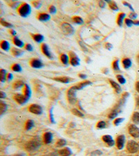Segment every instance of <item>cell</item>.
<instances>
[{"instance_id": "obj_1", "label": "cell", "mask_w": 139, "mask_h": 156, "mask_svg": "<svg viewBox=\"0 0 139 156\" xmlns=\"http://www.w3.org/2000/svg\"><path fill=\"white\" fill-rule=\"evenodd\" d=\"M41 143L40 139H34L26 144V149L29 151H36L40 148Z\"/></svg>"}, {"instance_id": "obj_2", "label": "cell", "mask_w": 139, "mask_h": 156, "mask_svg": "<svg viewBox=\"0 0 139 156\" xmlns=\"http://www.w3.org/2000/svg\"><path fill=\"white\" fill-rule=\"evenodd\" d=\"M78 90L77 86H73L70 88V90L68 91V99L70 104H74L77 101V96L76 93Z\"/></svg>"}, {"instance_id": "obj_3", "label": "cell", "mask_w": 139, "mask_h": 156, "mask_svg": "<svg viewBox=\"0 0 139 156\" xmlns=\"http://www.w3.org/2000/svg\"><path fill=\"white\" fill-rule=\"evenodd\" d=\"M20 16L23 17H27V16H29L30 13H31V6H30L29 4H23L20 6V8L18 10Z\"/></svg>"}, {"instance_id": "obj_4", "label": "cell", "mask_w": 139, "mask_h": 156, "mask_svg": "<svg viewBox=\"0 0 139 156\" xmlns=\"http://www.w3.org/2000/svg\"><path fill=\"white\" fill-rule=\"evenodd\" d=\"M62 32L65 36H70L75 34V29L73 28L72 25L68 23H63L61 25Z\"/></svg>"}, {"instance_id": "obj_5", "label": "cell", "mask_w": 139, "mask_h": 156, "mask_svg": "<svg viewBox=\"0 0 139 156\" xmlns=\"http://www.w3.org/2000/svg\"><path fill=\"white\" fill-rule=\"evenodd\" d=\"M127 150L129 153H135L139 150V145L135 141H129L127 144Z\"/></svg>"}, {"instance_id": "obj_6", "label": "cell", "mask_w": 139, "mask_h": 156, "mask_svg": "<svg viewBox=\"0 0 139 156\" xmlns=\"http://www.w3.org/2000/svg\"><path fill=\"white\" fill-rule=\"evenodd\" d=\"M70 63L72 66L76 67L80 65V59L79 57L77 56V54L74 52H70Z\"/></svg>"}, {"instance_id": "obj_7", "label": "cell", "mask_w": 139, "mask_h": 156, "mask_svg": "<svg viewBox=\"0 0 139 156\" xmlns=\"http://www.w3.org/2000/svg\"><path fill=\"white\" fill-rule=\"evenodd\" d=\"M29 111L36 115H41L42 113V108L39 105L33 104L30 105Z\"/></svg>"}, {"instance_id": "obj_8", "label": "cell", "mask_w": 139, "mask_h": 156, "mask_svg": "<svg viewBox=\"0 0 139 156\" xmlns=\"http://www.w3.org/2000/svg\"><path fill=\"white\" fill-rule=\"evenodd\" d=\"M129 133L134 137H139V128L137 126H136L135 125L132 124L130 126V127H129Z\"/></svg>"}, {"instance_id": "obj_9", "label": "cell", "mask_w": 139, "mask_h": 156, "mask_svg": "<svg viewBox=\"0 0 139 156\" xmlns=\"http://www.w3.org/2000/svg\"><path fill=\"white\" fill-rule=\"evenodd\" d=\"M125 135H119L117 137V140H116V146L118 149H123L124 147V145H125Z\"/></svg>"}, {"instance_id": "obj_10", "label": "cell", "mask_w": 139, "mask_h": 156, "mask_svg": "<svg viewBox=\"0 0 139 156\" xmlns=\"http://www.w3.org/2000/svg\"><path fill=\"white\" fill-rule=\"evenodd\" d=\"M15 99H16V101L17 103H19L21 105H23L24 104H26L27 102V101L29 100L27 99V98L25 97V95L23 94H17L15 95Z\"/></svg>"}, {"instance_id": "obj_11", "label": "cell", "mask_w": 139, "mask_h": 156, "mask_svg": "<svg viewBox=\"0 0 139 156\" xmlns=\"http://www.w3.org/2000/svg\"><path fill=\"white\" fill-rule=\"evenodd\" d=\"M42 52H43V54L45 55V56L48 58H49V59L54 58V56H53V55L52 54L51 51H50L49 47H48L46 44H43L42 45Z\"/></svg>"}, {"instance_id": "obj_12", "label": "cell", "mask_w": 139, "mask_h": 156, "mask_svg": "<svg viewBox=\"0 0 139 156\" xmlns=\"http://www.w3.org/2000/svg\"><path fill=\"white\" fill-rule=\"evenodd\" d=\"M31 65L32 67H34L35 69H40L42 68L44 66L43 63H42L41 60L38 59H34L31 61Z\"/></svg>"}, {"instance_id": "obj_13", "label": "cell", "mask_w": 139, "mask_h": 156, "mask_svg": "<svg viewBox=\"0 0 139 156\" xmlns=\"http://www.w3.org/2000/svg\"><path fill=\"white\" fill-rule=\"evenodd\" d=\"M102 140L104 142L109 146V147H113V145L115 144V142L114 140H113V137L111 136V135H104L102 137Z\"/></svg>"}, {"instance_id": "obj_14", "label": "cell", "mask_w": 139, "mask_h": 156, "mask_svg": "<svg viewBox=\"0 0 139 156\" xmlns=\"http://www.w3.org/2000/svg\"><path fill=\"white\" fill-rule=\"evenodd\" d=\"M53 140V135L52 133L47 132L45 133L44 135V142L45 144H50L52 142Z\"/></svg>"}, {"instance_id": "obj_15", "label": "cell", "mask_w": 139, "mask_h": 156, "mask_svg": "<svg viewBox=\"0 0 139 156\" xmlns=\"http://www.w3.org/2000/svg\"><path fill=\"white\" fill-rule=\"evenodd\" d=\"M109 82H110V83L111 85V86H112L115 89L116 92H117V93H120V92H121V87H120V85L119 84H118L116 82H115L114 80H109Z\"/></svg>"}, {"instance_id": "obj_16", "label": "cell", "mask_w": 139, "mask_h": 156, "mask_svg": "<svg viewBox=\"0 0 139 156\" xmlns=\"http://www.w3.org/2000/svg\"><path fill=\"white\" fill-rule=\"evenodd\" d=\"M59 154L62 156H70L72 154V151L69 148H65L59 151Z\"/></svg>"}, {"instance_id": "obj_17", "label": "cell", "mask_w": 139, "mask_h": 156, "mask_svg": "<svg viewBox=\"0 0 139 156\" xmlns=\"http://www.w3.org/2000/svg\"><path fill=\"white\" fill-rule=\"evenodd\" d=\"M120 112V107H118V106L117 108H115V109L113 110V111L110 113V115H108V118H109V119H114L115 117H116L118 116V112Z\"/></svg>"}, {"instance_id": "obj_18", "label": "cell", "mask_w": 139, "mask_h": 156, "mask_svg": "<svg viewBox=\"0 0 139 156\" xmlns=\"http://www.w3.org/2000/svg\"><path fill=\"white\" fill-rule=\"evenodd\" d=\"M38 20L42 22H47L50 20V16L47 13H41L39 15Z\"/></svg>"}, {"instance_id": "obj_19", "label": "cell", "mask_w": 139, "mask_h": 156, "mask_svg": "<svg viewBox=\"0 0 139 156\" xmlns=\"http://www.w3.org/2000/svg\"><path fill=\"white\" fill-rule=\"evenodd\" d=\"M54 80H57V81H59L60 83H68L70 82V79L68 77H57L54 78Z\"/></svg>"}, {"instance_id": "obj_20", "label": "cell", "mask_w": 139, "mask_h": 156, "mask_svg": "<svg viewBox=\"0 0 139 156\" xmlns=\"http://www.w3.org/2000/svg\"><path fill=\"white\" fill-rule=\"evenodd\" d=\"M126 16L125 13H122L119 14V16L118 17V20H117V23L118 24V26L119 27H122L123 26V20L125 19V17Z\"/></svg>"}, {"instance_id": "obj_21", "label": "cell", "mask_w": 139, "mask_h": 156, "mask_svg": "<svg viewBox=\"0 0 139 156\" xmlns=\"http://www.w3.org/2000/svg\"><path fill=\"white\" fill-rule=\"evenodd\" d=\"M91 84H92L91 82L88 81V80H86V81L81 83H79L78 85H76V86H77L78 90H80L83 89V87H86V86H88V85H91Z\"/></svg>"}, {"instance_id": "obj_22", "label": "cell", "mask_w": 139, "mask_h": 156, "mask_svg": "<svg viewBox=\"0 0 139 156\" xmlns=\"http://www.w3.org/2000/svg\"><path fill=\"white\" fill-rule=\"evenodd\" d=\"M123 64L124 67H125V69H128L131 66L132 62H131V60L130 59L125 58L123 60Z\"/></svg>"}, {"instance_id": "obj_23", "label": "cell", "mask_w": 139, "mask_h": 156, "mask_svg": "<svg viewBox=\"0 0 139 156\" xmlns=\"http://www.w3.org/2000/svg\"><path fill=\"white\" fill-rule=\"evenodd\" d=\"M24 95H25V97H26L28 99H29V98L31 97V89H30V87H29V85H27V84H25Z\"/></svg>"}, {"instance_id": "obj_24", "label": "cell", "mask_w": 139, "mask_h": 156, "mask_svg": "<svg viewBox=\"0 0 139 156\" xmlns=\"http://www.w3.org/2000/svg\"><path fill=\"white\" fill-rule=\"evenodd\" d=\"M13 42H14V44L16 45L17 47H24V42L22 41L21 40H20L18 37H15L14 39H13Z\"/></svg>"}, {"instance_id": "obj_25", "label": "cell", "mask_w": 139, "mask_h": 156, "mask_svg": "<svg viewBox=\"0 0 139 156\" xmlns=\"http://www.w3.org/2000/svg\"><path fill=\"white\" fill-rule=\"evenodd\" d=\"M1 47L2 49L4 50V51H9L10 49V44L9 42L7 41H2L1 43Z\"/></svg>"}, {"instance_id": "obj_26", "label": "cell", "mask_w": 139, "mask_h": 156, "mask_svg": "<svg viewBox=\"0 0 139 156\" xmlns=\"http://www.w3.org/2000/svg\"><path fill=\"white\" fill-rule=\"evenodd\" d=\"M0 74H1V82L2 83H4L6 80V75H7V72L5 69H2L1 71H0Z\"/></svg>"}, {"instance_id": "obj_27", "label": "cell", "mask_w": 139, "mask_h": 156, "mask_svg": "<svg viewBox=\"0 0 139 156\" xmlns=\"http://www.w3.org/2000/svg\"><path fill=\"white\" fill-rule=\"evenodd\" d=\"M7 110V105L6 104H4V102L1 101V104H0V111H1V112H0V115H3L4 113L6 112Z\"/></svg>"}, {"instance_id": "obj_28", "label": "cell", "mask_w": 139, "mask_h": 156, "mask_svg": "<svg viewBox=\"0 0 139 156\" xmlns=\"http://www.w3.org/2000/svg\"><path fill=\"white\" fill-rule=\"evenodd\" d=\"M34 39L37 42H41L44 40V36L41 34H36L34 36Z\"/></svg>"}, {"instance_id": "obj_29", "label": "cell", "mask_w": 139, "mask_h": 156, "mask_svg": "<svg viewBox=\"0 0 139 156\" xmlns=\"http://www.w3.org/2000/svg\"><path fill=\"white\" fill-rule=\"evenodd\" d=\"M60 60L64 65H68L69 62V57L66 54H62L60 56Z\"/></svg>"}, {"instance_id": "obj_30", "label": "cell", "mask_w": 139, "mask_h": 156, "mask_svg": "<svg viewBox=\"0 0 139 156\" xmlns=\"http://www.w3.org/2000/svg\"><path fill=\"white\" fill-rule=\"evenodd\" d=\"M12 53L15 56H17V57L20 56L21 55L23 54V52H22L21 50H20L18 49H16V48H13L12 49Z\"/></svg>"}, {"instance_id": "obj_31", "label": "cell", "mask_w": 139, "mask_h": 156, "mask_svg": "<svg viewBox=\"0 0 139 156\" xmlns=\"http://www.w3.org/2000/svg\"><path fill=\"white\" fill-rule=\"evenodd\" d=\"M132 121L136 124H139V112H136L133 114Z\"/></svg>"}, {"instance_id": "obj_32", "label": "cell", "mask_w": 139, "mask_h": 156, "mask_svg": "<svg viewBox=\"0 0 139 156\" xmlns=\"http://www.w3.org/2000/svg\"><path fill=\"white\" fill-rule=\"evenodd\" d=\"M66 141L64 139H60L57 141V144H56V147H63L66 144Z\"/></svg>"}, {"instance_id": "obj_33", "label": "cell", "mask_w": 139, "mask_h": 156, "mask_svg": "<svg viewBox=\"0 0 139 156\" xmlns=\"http://www.w3.org/2000/svg\"><path fill=\"white\" fill-rule=\"evenodd\" d=\"M34 126V121H32L31 119L28 120L26 123V130H31Z\"/></svg>"}, {"instance_id": "obj_34", "label": "cell", "mask_w": 139, "mask_h": 156, "mask_svg": "<svg viewBox=\"0 0 139 156\" xmlns=\"http://www.w3.org/2000/svg\"><path fill=\"white\" fill-rule=\"evenodd\" d=\"M24 85V83L23 81H22V80H18V81L15 83L13 87L15 88V89H20V88L23 87Z\"/></svg>"}, {"instance_id": "obj_35", "label": "cell", "mask_w": 139, "mask_h": 156, "mask_svg": "<svg viewBox=\"0 0 139 156\" xmlns=\"http://www.w3.org/2000/svg\"><path fill=\"white\" fill-rule=\"evenodd\" d=\"M73 21H74L75 23L77 24H82L83 23V20L82 17L77 16L73 17Z\"/></svg>"}, {"instance_id": "obj_36", "label": "cell", "mask_w": 139, "mask_h": 156, "mask_svg": "<svg viewBox=\"0 0 139 156\" xmlns=\"http://www.w3.org/2000/svg\"><path fill=\"white\" fill-rule=\"evenodd\" d=\"M72 112L75 115H76V116H78V117H83V116H84L83 113L81 112L80 110H77V109H73L72 110Z\"/></svg>"}, {"instance_id": "obj_37", "label": "cell", "mask_w": 139, "mask_h": 156, "mask_svg": "<svg viewBox=\"0 0 139 156\" xmlns=\"http://www.w3.org/2000/svg\"><path fill=\"white\" fill-rule=\"evenodd\" d=\"M109 6H110V8L113 10V11H118V10H119V9H118V5L116 4V3H115V2H114L111 1V2L109 4Z\"/></svg>"}, {"instance_id": "obj_38", "label": "cell", "mask_w": 139, "mask_h": 156, "mask_svg": "<svg viewBox=\"0 0 139 156\" xmlns=\"http://www.w3.org/2000/svg\"><path fill=\"white\" fill-rule=\"evenodd\" d=\"M12 69L14 72H22V70L21 66H20L19 64H15L13 66Z\"/></svg>"}, {"instance_id": "obj_39", "label": "cell", "mask_w": 139, "mask_h": 156, "mask_svg": "<svg viewBox=\"0 0 139 156\" xmlns=\"http://www.w3.org/2000/svg\"><path fill=\"white\" fill-rule=\"evenodd\" d=\"M117 79L118 80V81H119V83L120 84H125L126 83V79L124 78V76H123V75H118L117 76Z\"/></svg>"}, {"instance_id": "obj_40", "label": "cell", "mask_w": 139, "mask_h": 156, "mask_svg": "<svg viewBox=\"0 0 139 156\" xmlns=\"http://www.w3.org/2000/svg\"><path fill=\"white\" fill-rule=\"evenodd\" d=\"M1 24L3 25L4 27H8V28H12L13 27V25L9 23L8 22H6L4 21L3 19H1Z\"/></svg>"}, {"instance_id": "obj_41", "label": "cell", "mask_w": 139, "mask_h": 156, "mask_svg": "<svg viewBox=\"0 0 139 156\" xmlns=\"http://www.w3.org/2000/svg\"><path fill=\"white\" fill-rule=\"evenodd\" d=\"M113 69L116 70V71H118L120 70V67H119V62H118V60H115L113 63Z\"/></svg>"}, {"instance_id": "obj_42", "label": "cell", "mask_w": 139, "mask_h": 156, "mask_svg": "<svg viewBox=\"0 0 139 156\" xmlns=\"http://www.w3.org/2000/svg\"><path fill=\"white\" fill-rule=\"evenodd\" d=\"M97 127L98 128H100V129H103V128H104L106 127V123L104 122H103V121H101V122L97 123Z\"/></svg>"}, {"instance_id": "obj_43", "label": "cell", "mask_w": 139, "mask_h": 156, "mask_svg": "<svg viewBox=\"0 0 139 156\" xmlns=\"http://www.w3.org/2000/svg\"><path fill=\"white\" fill-rule=\"evenodd\" d=\"M124 121L123 118H117L115 121H114V124L115 126H118L120 125L121 123H122Z\"/></svg>"}, {"instance_id": "obj_44", "label": "cell", "mask_w": 139, "mask_h": 156, "mask_svg": "<svg viewBox=\"0 0 139 156\" xmlns=\"http://www.w3.org/2000/svg\"><path fill=\"white\" fill-rule=\"evenodd\" d=\"M125 24L128 27H131L134 24V22L130 19H126L125 20Z\"/></svg>"}, {"instance_id": "obj_45", "label": "cell", "mask_w": 139, "mask_h": 156, "mask_svg": "<svg viewBox=\"0 0 139 156\" xmlns=\"http://www.w3.org/2000/svg\"><path fill=\"white\" fill-rule=\"evenodd\" d=\"M33 4H34V6L35 8L36 9H39L40 6H41V2H38V1H36V2H33Z\"/></svg>"}, {"instance_id": "obj_46", "label": "cell", "mask_w": 139, "mask_h": 156, "mask_svg": "<svg viewBox=\"0 0 139 156\" xmlns=\"http://www.w3.org/2000/svg\"><path fill=\"white\" fill-rule=\"evenodd\" d=\"M49 11L50 13L54 14V13H56V12H57V9H56V7L54 6H51L49 7Z\"/></svg>"}, {"instance_id": "obj_47", "label": "cell", "mask_w": 139, "mask_h": 156, "mask_svg": "<svg viewBox=\"0 0 139 156\" xmlns=\"http://www.w3.org/2000/svg\"><path fill=\"white\" fill-rule=\"evenodd\" d=\"M129 17H130V20H134L136 18V17H137V14L135 13V12H132L130 14Z\"/></svg>"}, {"instance_id": "obj_48", "label": "cell", "mask_w": 139, "mask_h": 156, "mask_svg": "<svg viewBox=\"0 0 139 156\" xmlns=\"http://www.w3.org/2000/svg\"><path fill=\"white\" fill-rule=\"evenodd\" d=\"M79 44H80L81 47H82L83 51H84L85 52H88V48L86 47V45L83 44L82 42H79Z\"/></svg>"}, {"instance_id": "obj_49", "label": "cell", "mask_w": 139, "mask_h": 156, "mask_svg": "<svg viewBox=\"0 0 139 156\" xmlns=\"http://www.w3.org/2000/svg\"><path fill=\"white\" fill-rule=\"evenodd\" d=\"M26 49L28 50V51H32L33 49H34V47H32L31 44H27L26 45Z\"/></svg>"}, {"instance_id": "obj_50", "label": "cell", "mask_w": 139, "mask_h": 156, "mask_svg": "<svg viewBox=\"0 0 139 156\" xmlns=\"http://www.w3.org/2000/svg\"><path fill=\"white\" fill-rule=\"evenodd\" d=\"M123 4L125 5V6H127V7H129V8L130 9V10L131 11H132L133 12H134V8L132 6H131V5L130 4H129V3H127V2H124L123 3Z\"/></svg>"}, {"instance_id": "obj_51", "label": "cell", "mask_w": 139, "mask_h": 156, "mask_svg": "<svg viewBox=\"0 0 139 156\" xmlns=\"http://www.w3.org/2000/svg\"><path fill=\"white\" fill-rule=\"evenodd\" d=\"M99 5H100V6L101 7V8L104 9L106 6V2L105 1H100L99 2Z\"/></svg>"}, {"instance_id": "obj_52", "label": "cell", "mask_w": 139, "mask_h": 156, "mask_svg": "<svg viewBox=\"0 0 139 156\" xmlns=\"http://www.w3.org/2000/svg\"><path fill=\"white\" fill-rule=\"evenodd\" d=\"M112 44H110V43H107L106 44V48H107L108 50H111V49H112Z\"/></svg>"}, {"instance_id": "obj_53", "label": "cell", "mask_w": 139, "mask_h": 156, "mask_svg": "<svg viewBox=\"0 0 139 156\" xmlns=\"http://www.w3.org/2000/svg\"><path fill=\"white\" fill-rule=\"evenodd\" d=\"M49 114H50V119H51V122L53 123V124H54V117H53V115H52V110H50Z\"/></svg>"}, {"instance_id": "obj_54", "label": "cell", "mask_w": 139, "mask_h": 156, "mask_svg": "<svg viewBox=\"0 0 139 156\" xmlns=\"http://www.w3.org/2000/svg\"><path fill=\"white\" fill-rule=\"evenodd\" d=\"M6 97V93H4V92H2V91L0 92V98H1L2 99H4V98H5Z\"/></svg>"}, {"instance_id": "obj_55", "label": "cell", "mask_w": 139, "mask_h": 156, "mask_svg": "<svg viewBox=\"0 0 139 156\" xmlns=\"http://www.w3.org/2000/svg\"><path fill=\"white\" fill-rule=\"evenodd\" d=\"M79 77L81 78V79H86L87 76H86V75H85V74H79Z\"/></svg>"}, {"instance_id": "obj_56", "label": "cell", "mask_w": 139, "mask_h": 156, "mask_svg": "<svg viewBox=\"0 0 139 156\" xmlns=\"http://www.w3.org/2000/svg\"><path fill=\"white\" fill-rule=\"evenodd\" d=\"M136 89L137 90V92H139V81H138L136 83Z\"/></svg>"}, {"instance_id": "obj_57", "label": "cell", "mask_w": 139, "mask_h": 156, "mask_svg": "<svg viewBox=\"0 0 139 156\" xmlns=\"http://www.w3.org/2000/svg\"><path fill=\"white\" fill-rule=\"evenodd\" d=\"M8 79H9V80H12V79H13V74H9V75H8Z\"/></svg>"}, {"instance_id": "obj_58", "label": "cell", "mask_w": 139, "mask_h": 156, "mask_svg": "<svg viewBox=\"0 0 139 156\" xmlns=\"http://www.w3.org/2000/svg\"><path fill=\"white\" fill-rule=\"evenodd\" d=\"M11 32V34L13 35V36H16V32L13 29H12Z\"/></svg>"}, {"instance_id": "obj_59", "label": "cell", "mask_w": 139, "mask_h": 156, "mask_svg": "<svg viewBox=\"0 0 139 156\" xmlns=\"http://www.w3.org/2000/svg\"><path fill=\"white\" fill-rule=\"evenodd\" d=\"M136 105H137L138 108H139V97H138L137 99H136Z\"/></svg>"}, {"instance_id": "obj_60", "label": "cell", "mask_w": 139, "mask_h": 156, "mask_svg": "<svg viewBox=\"0 0 139 156\" xmlns=\"http://www.w3.org/2000/svg\"><path fill=\"white\" fill-rule=\"evenodd\" d=\"M138 62H139V55H138Z\"/></svg>"}]
</instances>
